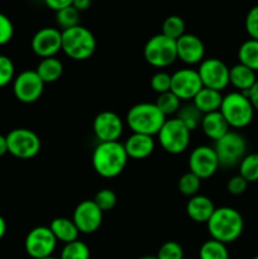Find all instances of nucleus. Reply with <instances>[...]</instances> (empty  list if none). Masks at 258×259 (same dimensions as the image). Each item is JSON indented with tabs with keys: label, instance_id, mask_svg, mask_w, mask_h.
Segmentation results:
<instances>
[{
	"label": "nucleus",
	"instance_id": "obj_1",
	"mask_svg": "<svg viewBox=\"0 0 258 259\" xmlns=\"http://www.w3.org/2000/svg\"><path fill=\"white\" fill-rule=\"evenodd\" d=\"M206 227L211 239L227 245L235 242L242 235L244 220L238 210L222 206L215 209L214 214L206 223Z\"/></svg>",
	"mask_w": 258,
	"mask_h": 259
},
{
	"label": "nucleus",
	"instance_id": "obj_2",
	"mask_svg": "<svg viewBox=\"0 0 258 259\" xmlns=\"http://www.w3.org/2000/svg\"><path fill=\"white\" fill-rule=\"evenodd\" d=\"M123 143H99L93 152V167L99 176L115 179L124 171L128 162Z\"/></svg>",
	"mask_w": 258,
	"mask_h": 259
},
{
	"label": "nucleus",
	"instance_id": "obj_3",
	"mask_svg": "<svg viewBox=\"0 0 258 259\" xmlns=\"http://www.w3.org/2000/svg\"><path fill=\"white\" fill-rule=\"evenodd\" d=\"M167 120L154 103H138L126 113V125L132 133L157 136L162 125Z\"/></svg>",
	"mask_w": 258,
	"mask_h": 259
},
{
	"label": "nucleus",
	"instance_id": "obj_4",
	"mask_svg": "<svg viewBox=\"0 0 258 259\" xmlns=\"http://www.w3.org/2000/svg\"><path fill=\"white\" fill-rule=\"evenodd\" d=\"M220 114L224 116L229 128L243 129L249 125L254 116V109L247 95L238 91L223 96Z\"/></svg>",
	"mask_w": 258,
	"mask_h": 259
},
{
	"label": "nucleus",
	"instance_id": "obj_5",
	"mask_svg": "<svg viewBox=\"0 0 258 259\" xmlns=\"http://www.w3.org/2000/svg\"><path fill=\"white\" fill-rule=\"evenodd\" d=\"M96 39L90 29L83 25L62 30V52L75 61H85L94 55Z\"/></svg>",
	"mask_w": 258,
	"mask_h": 259
},
{
	"label": "nucleus",
	"instance_id": "obj_6",
	"mask_svg": "<svg viewBox=\"0 0 258 259\" xmlns=\"http://www.w3.org/2000/svg\"><path fill=\"white\" fill-rule=\"evenodd\" d=\"M144 60L154 68H166L177 61L176 40L162 33L153 35L147 40L143 50Z\"/></svg>",
	"mask_w": 258,
	"mask_h": 259
},
{
	"label": "nucleus",
	"instance_id": "obj_7",
	"mask_svg": "<svg viewBox=\"0 0 258 259\" xmlns=\"http://www.w3.org/2000/svg\"><path fill=\"white\" fill-rule=\"evenodd\" d=\"M157 137L164 152L177 156L189 148L191 132L177 118H169L164 121Z\"/></svg>",
	"mask_w": 258,
	"mask_h": 259
},
{
	"label": "nucleus",
	"instance_id": "obj_8",
	"mask_svg": "<svg viewBox=\"0 0 258 259\" xmlns=\"http://www.w3.org/2000/svg\"><path fill=\"white\" fill-rule=\"evenodd\" d=\"M214 151L222 167L239 166L242 159L247 156V142L242 134L229 131L223 138L215 142Z\"/></svg>",
	"mask_w": 258,
	"mask_h": 259
},
{
	"label": "nucleus",
	"instance_id": "obj_9",
	"mask_svg": "<svg viewBox=\"0 0 258 259\" xmlns=\"http://www.w3.org/2000/svg\"><path fill=\"white\" fill-rule=\"evenodd\" d=\"M8 153L19 159H30L40 151V139L35 132L27 128H15L5 136Z\"/></svg>",
	"mask_w": 258,
	"mask_h": 259
},
{
	"label": "nucleus",
	"instance_id": "obj_10",
	"mask_svg": "<svg viewBox=\"0 0 258 259\" xmlns=\"http://www.w3.org/2000/svg\"><path fill=\"white\" fill-rule=\"evenodd\" d=\"M57 247V239L50 227H35L27 234L24 248L32 259H43L52 257Z\"/></svg>",
	"mask_w": 258,
	"mask_h": 259
},
{
	"label": "nucleus",
	"instance_id": "obj_11",
	"mask_svg": "<svg viewBox=\"0 0 258 259\" xmlns=\"http://www.w3.org/2000/svg\"><path fill=\"white\" fill-rule=\"evenodd\" d=\"M45 90V82L40 80L35 70H24L15 76L13 81V93L18 101L33 104L39 100Z\"/></svg>",
	"mask_w": 258,
	"mask_h": 259
},
{
	"label": "nucleus",
	"instance_id": "obj_12",
	"mask_svg": "<svg viewBox=\"0 0 258 259\" xmlns=\"http://www.w3.org/2000/svg\"><path fill=\"white\" fill-rule=\"evenodd\" d=\"M202 86L222 93L229 85V67L219 58H204L197 68Z\"/></svg>",
	"mask_w": 258,
	"mask_h": 259
},
{
	"label": "nucleus",
	"instance_id": "obj_13",
	"mask_svg": "<svg viewBox=\"0 0 258 259\" xmlns=\"http://www.w3.org/2000/svg\"><path fill=\"white\" fill-rule=\"evenodd\" d=\"M220 167L214 148L209 146H199L191 151L189 156V168L191 174L200 180H206L217 174Z\"/></svg>",
	"mask_w": 258,
	"mask_h": 259
},
{
	"label": "nucleus",
	"instance_id": "obj_14",
	"mask_svg": "<svg viewBox=\"0 0 258 259\" xmlns=\"http://www.w3.org/2000/svg\"><path fill=\"white\" fill-rule=\"evenodd\" d=\"M123 131L124 121L114 111H101L95 116L93 121V132L99 143L119 142Z\"/></svg>",
	"mask_w": 258,
	"mask_h": 259
},
{
	"label": "nucleus",
	"instance_id": "obj_15",
	"mask_svg": "<svg viewBox=\"0 0 258 259\" xmlns=\"http://www.w3.org/2000/svg\"><path fill=\"white\" fill-rule=\"evenodd\" d=\"M30 47L38 57H56L62 50V32L55 27H45L34 33L30 42Z\"/></svg>",
	"mask_w": 258,
	"mask_h": 259
},
{
	"label": "nucleus",
	"instance_id": "obj_16",
	"mask_svg": "<svg viewBox=\"0 0 258 259\" xmlns=\"http://www.w3.org/2000/svg\"><path fill=\"white\" fill-rule=\"evenodd\" d=\"M202 86L197 70L194 68H181L171 75V93H174L180 100H192Z\"/></svg>",
	"mask_w": 258,
	"mask_h": 259
},
{
	"label": "nucleus",
	"instance_id": "obj_17",
	"mask_svg": "<svg viewBox=\"0 0 258 259\" xmlns=\"http://www.w3.org/2000/svg\"><path fill=\"white\" fill-rule=\"evenodd\" d=\"M103 214L94 200H83L78 202L73 210L72 222L75 223L78 232L82 234H93L103 223Z\"/></svg>",
	"mask_w": 258,
	"mask_h": 259
},
{
	"label": "nucleus",
	"instance_id": "obj_18",
	"mask_svg": "<svg viewBox=\"0 0 258 259\" xmlns=\"http://www.w3.org/2000/svg\"><path fill=\"white\" fill-rule=\"evenodd\" d=\"M177 60L185 65H200L205 57V46L201 38L186 33L176 40Z\"/></svg>",
	"mask_w": 258,
	"mask_h": 259
},
{
	"label": "nucleus",
	"instance_id": "obj_19",
	"mask_svg": "<svg viewBox=\"0 0 258 259\" xmlns=\"http://www.w3.org/2000/svg\"><path fill=\"white\" fill-rule=\"evenodd\" d=\"M125 153L128 158L132 159H144L148 158L154 151L153 137L146 136V134L132 133L125 142L123 143Z\"/></svg>",
	"mask_w": 258,
	"mask_h": 259
},
{
	"label": "nucleus",
	"instance_id": "obj_20",
	"mask_svg": "<svg viewBox=\"0 0 258 259\" xmlns=\"http://www.w3.org/2000/svg\"><path fill=\"white\" fill-rule=\"evenodd\" d=\"M215 209L214 202L205 195H196L194 197H190L186 204V214L192 222L195 223H205L206 224L211 215L214 214Z\"/></svg>",
	"mask_w": 258,
	"mask_h": 259
},
{
	"label": "nucleus",
	"instance_id": "obj_21",
	"mask_svg": "<svg viewBox=\"0 0 258 259\" xmlns=\"http://www.w3.org/2000/svg\"><path fill=\"white\" fill-rule=\"evenodd\" d=\"M200 128L207 138L214 142L219 141L230 131L227 120L220 114V111H215V113H210L202 116Z\"/></svg>",
	"mask_w": 258,
	"mask_h": 259
},
{
	"label": "nucleus",
	"instance_id": "obj_22",
	"mask_svg": "<svg viewBox=\"0 0 258 259\" xmlns=\"http://www.w3.org/2000/svg\"><path fill=\"white\" fill-rule=\"evenodd\" d=\"M257 82L254 71L242 63H237L229 68V83L238 90V93L247 94Z\"/></svg>",
	"mask_w": 258,
	"mask_h": 259
},
{
	"label": "nucleus",
	"instance_id": "obj_23",
	"mask_svg": "<svg viewBox=\"0 0 258 259\" xmlns=\"http://www.w3.org/2000/svg\"><path fill=\"white\" fill-rule=\"evenodd\" d=\"M223 95L219 91L211 90V89L202 88L199 93L192 99V104L199 109L202 115L219 111L222 106Z\"/></svg>",
	"mask_w": 258,
	"mask_h": 259
},
{
	"label": "nucleus",
	"instance_id": "obj_24",
	"mask_svg": "<svg viewBox=\"0 0 258 259\" xmlns=\"http://www.w3.org/2000/svg\"><path fill=\"white\" fill-rule=\"evenodd\" d=\"M51 232L53 233L55 238L57 239V242L65 243H72L75 240H78V229L76 228L75 223L72 222V219H68V218H56L51 222L50 224Z\"/></svg>",
	"mask_w": 258,
	"mask_h": 259
},
{
	"label": "nucleus",
	"instance_id": "obj_25",
	"mask_svg": "<svg viewBox=\"0 0 258 259\" xmlns=\"http://www.w3.org/2000/svg\"><path fill=\"white\" fill-rule=\"evenodd\" d=\"M35 72L40 77V80L46 83H53L60 80L63 73V65L57 57L43 58L38 63Z\"/></svg>",
	"mask_w": 258,
	"mask_h": 259
},
{
	"label": "nucleus",
	"instance_id": "obj_26",
	"mask_svg": "<svg viewBox=\"0 0 258 259\" xmlns=\"http://www.w3.org/2000/svg\"><path fill=\"white\" fill-rule=\"evenodd\" d=\"M238 61L252 71H258V40L248 39L238 50Z\"/></svg>",
	"mask_w": 258,
	"mask_h": 259
},
{
	"label": "nucleus",
	"instance_id": "obj_27",
	"mask_svg": "<svg viewBox=\"0 0 258 259\" xmlns=\"http://www.w3.org/2000/svg\"><path fill=\"white\" fill-rule=\"evenodd\" d=\"M202 114L200 113L199 109L194 105V104H186V105H181L180 110L177 111L175 118L179 119L190 132L195 131L201 125Z\"/></svg>",
	"mask_w": 258,
	"mask_h": 259
},
{
	"label": "nucleus",
	"instance_id": "obj_28",
	"mask_svg": "<svg viewBox=\"0 0 258 259\" xmlns=\"http://www.w3.org/2000/svg\"><path fill=\"white\" fill-rule=\"evenodd\" d=\"M199 259H230L227 245L209 239L202 243L199 250Z\"/></svg>",
	"mask_w": 258,
	"mask_h": 259
},
{
	"label": "nucleus",
	"instance_id": "obj_29",
	"mask_svg": "<svg viewBox=\"0 0 258 259\" xmlns=\"http://www.w3.org/2000/svg\"><path fill=\"white\" fill-rule=\"evenodd\" d=\"M162 34L174 40L180 39L182 35L186 34V24H185L184 19L179 15L167 17L162 24Z\"/></svg>",
	"mask_w": 258,
	"mask_h": 259
},
{
	"label": "nucleus",
	"instance_id": "obj_30",
	"mask_svg": "<svg viewBox=\"0 0 258 259\" xmlns=\"http://www.w3.org/2000/svg\"><path fill=\"white\" fill-rule=\"evenodd\" d=\"M154 104H156L157 108L159 109V111H161L166 118L167 116L176 115L177 111L181 108V100H180L174 93H171V91L161 94V95L157 96Z\"/></svg>",
	"mask_w": 258,
	"mask_h": 259
},
{
	"label": "nucleus",
	"instance_id": "obj_31",
	"mask_svg": "<svg viewBox=\"0 0 258 259\" xmlns=\"http://www.w3.org/2000/svg\"><path fill=\"white\" fill-rule=\"evenodd\" d=\"M238 168L239 176H242L248 184L258 181V153H247Z\"/></svg>",
	"mask_w": 258,
	"mask_h": 259
},
{
	"label": "nucleus",
	"instance_id": "obj_32",
	"mask_svg": "<svg viewBox=\"0 0 258 259\" xmlns=\"http://www.w3.org/2000/svg\"><path fill=\"white\" fill-rule=\"evenodd\" d=\"M56 22H57L61 32L77 27L80 25V12H77L71 3L67 8L56 13Z\"/></svg>",
	"mask_w": 258,
	"mask_h": 259
},
{
	"label": "nucleus",
	"instance_id": "obj_33",
	"mask_svg": "<svg viewBox=\"0 0 258 259\" xmlns=\"http://www.w3.org/2000/svg\"><path fill=\"white\" fill-rule=\"evenodd\" d=\"M177 187H179V191L182 195L187 197H194L199 195L200 187H201V180L189 171L180 177L179 182H177Z\"/></svg>",
	"mask_w": 258,
	"mask_h": 259
},
{
	"label": "nucleus",
	"instance_id": "obj_34",
	"mask_svg": "<svg viewBox=\"0 0 258 259\" xmlns=\"http://www.w3.org/2000/svg\"><path fill=\"white\" fill-rule=\"evenodd\" d=\"M60 259H90V248L81 240L65 244L60 254Z\"/></svg>",
	"mask_w": 258,
	"mask_h": 259
},
{
	"label": "nucleus",
	"instance_id": "obj_35",
	"mask_svg": "<svg viewBox=\"0 0 258 259\" xmlns=\"http://www.w3.org/2000/svg\"><path fill=\"white\" fill-rule=\"evenodd\" d=\"M116 194L110 189H101L96 192L95 197H94V202L98 205L99 209L103 212L109 211L113 209L116 205Z\"/></svg>",
	"mask_w": 258,
	"mask_h": 259
},
{
	"label": "nucleus",
	"instance_id": "obj_36",
	"mask_svg": "<svg viewBox=\"0 0 258 259\" xmlns=\"http://www.w3.org/2000/svg\"><path fill=\"white\" fill-rule=\"evenodd\" d=\"M15 78V67L8 56L0 55V88H5Z\"/></svg>",
	"mask_w": 258,
	"mask_h": 259
},
{
	"label": "nucleus",
	"instance_id": "obj_37",
	"mask_svg": "<svg viewBox=\"0 0 258 259\" xmlns=\"http://www.w3.org/2000/svg\"><path fill=\"white\" fill-rule=\"evenodd\" d=\"M156 257L157 259H184V249L180 243L169 240L159 247Z\"/></svg>",
	"mask_w": 258,
	"mask_h": 259
},
{
	"label": "nucleus",
	"instance_id": "obj_38",
	"mask_svg": "<svg viewBox=\"0 0 258 259\" xmlns=\"http://www.w3.org/2000/svg\"><path fill=\"white\" fill-rule=\"evenodd\" d=\"M151 88L158 95L171 91V75L166 71H158L151 77Z\"/></svg>",
	"mask_w": 258,
	"mask_h": 259
},
{
	"label": "nucleus",
	"instance_id": "obj_39",
	"mask_svg": "<svg viewBox=\"0 0 258 259\" xmlns=\"http://www.w3.org/2000/svg\"><path fill=\"white\" fill-rule=\"evenodd\" d=\"M244 27L245 32L249 35V39L258 40V5L248 10L245 15Z\"/></svg>",
	"mask_w": 258,
	"mask_h": 259
},
{
	"label": "nucleus",
	"instance_id": "obj_40",
	"mask_svg": "<svg viewBox=\"0 0 258 259\" xmlns=\"http://www.w3.org/2000/svg\"><path fill=\"white\" fill-rule=\"evenodd\" d=\"M14 35V25L5 14L0 13V46H4L12 40Z\"/></svg>",
	"mask_w": 258,
	"mask_h": 259
},
{
	"label": "nucleus",
	"instance_id": "obj_41",
	"mask_svg": "<svg viewBox=\"0 0 258 259\" xmlns=\"http://www.w3.org/2000/svg\"><path fill=\"white\" fill-rule=\"evenodd\" d=\"M248 187V182L243 179L242 176L237 175V176H233L232 179H229L227 184V190L230 195L233 196H239L245 192Z\"/></svg>",
	"mask_w": 258,
	"mask_h": 259
},
{
	"label": "nucleus",
	"instance_id": "obj_42",
	"mask_svg": "<svg viewBox=\"0 0 258 259\" xmlns=\"http://www.w3.org/2000/svg\"><path fill=\"white\" fill-rule=\"evenodd\" d=\"M71 3L72 0H46V5L56 13L67 8Z\"/></svg>",
	"mask_w": 258,
	"mask_h": 259
},
{
	"label": "nucleus",
	"instance_id": "obj_43",
	"mask_svg": "<svg viewBox=\"0 0 258 259\" xmlns=\"http://www.w3.org/2000/svg\"><path fill=\"white\" fill-rule=\"evenodd\" d=\"M245 95H247V98L249 99V101H250V104H252L254 111H258V80H257V82L252 86V89H250V90L245 94Z\"/></svg>",
	"mask_w": 258,
	"mask_h": 259
},
{
	"label": "nucleus",
	"instance_id": "obj_44",
	"mask_svg": "<svg viewBox=\"0 0 258 259\" xmlns=\"http://www.w3.org/2000/svg\"><path fill=\"white\" fill-rule=\"evenodd\" d=\"M72 5L77 12H85L91 7L90 0H72Z\"/></svg>",
	"mask_w": 258,
	"mask_h": 259
},
{
	"label": "nucleus",
	"instance_id": "obj_45",
	"mask_svg": "<svg viewBox=\"0 0 258 259\" xmlns=\"http://www.w3.org/2000/svg\"><path fill=\"white\" fill-rule=\"evenodd\" d=\"M8 153V146H7V138L5 136L0 134V157Z\"/></svg>",
	"mask_w": 258,
	"mask_h": 259
},
{
	"label": "nucleus",
	"instance_id": "obj_46",
	"mask_svg": "<svg viewBox=\"0 0 258 259\" xmlns=\"http://www.w3.org/2000/svg\"><path fill=\"white\" fill-rule=\"evenodd\" d=\"M5 233H7V223H5L4 218L0 215V240L4 238Z\"/></svg>",
	"mask_w": 258,
	"mask_h": 259
},
{
	"label": "nucleus",
	"instance_id": "obj_47",
	"mask_svg": "<svg viewBox=\"0 0 258 259\" xmlns=\"http://www.w3.org/2000/svg\"><path fill=\"white\" fill-rule=\"evenodd\" d=\"M139 259H157L156 255H146V257H142Z\"/></svg>",
	"mask_w": 258,
	"mask_h": 259
},
{
	"label": "nucleus",
	"instance_id": "obj_48",
	"mask_svg": "<svg viewBox=\"0 0 258 259\" xmlns=\"http://www.w3.org/2000/svg\"><path fill=\"white\" fill-rule=\"evenodd\" d=\"M43 259H60V258H56V257H53V255H52V257H48V258H43Z\"/></svg>",
	"mask_w": 258,
	"mask_h": 259
},
{
	"label": "nucleus",
	"instance_id": "obj_49",
	"mask_svg": "<svg viewBox=\"0 0 258 259\" xmlns=\"http://www.w3.org/2000/svg\"><path fill=\"white\" fill-rule=\"evenodd\" d=\"M253 259H258V255H255V257H254V258H253Z\"/></svg>",
	"mask_w": 258,
	"mask_h": 259
}]
</instances>
